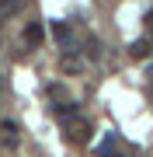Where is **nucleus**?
Segmentation results:
<instances>
[{
  "label": "nucleus",
  "mask_w": 153,
  "mask_h": 157,
  "mask_svg": "<svg viewBox=\"0 0 153 157\" xmlns=\"http://www.w3.org/2000/svg\"><path fill=\"white\" fill-rule=\"evenodd\" d=\"M91 133H94V129H91V122H87L84 115H77V119L66 122V140L73 143V147H84L87 140H91Z\"/></svg>",
  "instance_id": "1"
},
{
  "label": "nucleus",
  "mask_w": 153,
  "mask_h": 157,
  "mask_svg": "<svg viewBox=\"0 0 153 157\" xmlns=\"http://www.w3.org/2000/svg\"><path fill=\"white\" fill-rule=\"evenodd\" d=\"M56 115L63 119V122H70V119H77V115H80V108L73 105V101H63V105L56 108Z\"/></svg>",
  "instance_id": "3"
},
{
  "label": "nucleus",
  "mask_w": 153,
  "mask_h": 157,
  "mask_svg": "<svg viewBox=\"0 0 153 157\" xmlns=\"http://www.w3.org/2000/svg\"><path fill=\"white\" fill-rule=\"evenodd\" d=\"M66 35H70V32H66V25L59 21V25H56V39H63V42H66Z\"/></svg>",
  "instance_id": "5"
},
{
  "label": "nucleus",
  "mask_w": 153,
  "mask_h": 157,
  "mask_svg": "<svg viewBox=\"0 0 153 157\" xmlns=\"http://www.w3.org/2000/svg\"><path fill=\"white\" fill-rule=\"evenodd\" d=\"M108 157H118V154H108Z\"/></svg>",
  "instance_id": "6"
},
{
  "label": "nucleus",
  "mask_w": 153,
  "mask_h": 157,
  "mask_svg": "<svg viewBox=\"0 0 153 157\" xmlns=\"http://www.w3.org/2000/svg\"><path fill=\"white\" fill-rule=\"evenodd\" d=\"M146 52H150V42H146V39L132 42V56H136V59H143V56H146Z\"/></svg>",
  "instance_id": "4"
},
{
  "label": "nucleus",
  "mask_w": 153,
  "mask_h": 157,
  "mask_svg": "<svg viewBox=\"0 0 153 157\" xmlns=\"http://www.w3.org/2000/svg\"><path fill=\"white\" fill-rule=\"evenodd\" d=\"M46 39V28H42V21H31L28 28H24V45H42Z\"/></svg>",
  "instance_id": "2"
}]
</instances>
